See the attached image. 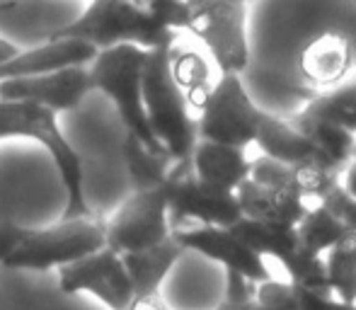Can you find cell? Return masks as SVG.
Here are the masks:
<instances>
[{
    "mask_svg": "<svg viewBox=\"0 0 356 310\" xmlns=\"http://www.w3.org/2000/svg\"><path fill=\"white\" fill-rule=\"evenodd\" d=\"M289 122L308 138V143L315 151V160H320L327 168L342 170V172L352 163L356 136L344 127H339L337 122H332L330 117H325L313 102L305 104Z\"/></svg>",
    "mask_w": 356,
    "mask_h": 310,
    "instance_id": "obj_15",
    "label": "cell"
},
{
    "mask_svg": "<svg viewBox=\"0 0 356 310\" xmlns=\"http://www.w3.org/2000/svg\"><path fill=\"white\" fill-rule=\"evenodd\" d=\"M49 39H80L97 51L119 44H134L150 51L172 47L177 42V32L165 27L158 17L131 0H90L80 17L58 27Z\"/></svg>",
    "mask_w": 356,
    "mask_h": 310,
    "instance_id": "obj_1",
    "label": "cell"
},
{
    "mask_svg": "<svg viewBox=\"0 0 356 310\" xmlns=\"http://www.w3.org/2000/svg\"><path fill=\"white\" fill-rule=\"evenodd\" d=\"M254 143L259 146L262 155H267V158L277 160L282 165H289V168L305 163V160H315V151L308 143V138L289 119H279L267 112H264L262 122H259Z\"/></svg>",
    "mask_w": 356,
    "mask_h": 310,
    "instance_id": "obj_19",
    "label": "cell"
},
{
    "mask_svg": "<svg viewBox=\"0 0 356 310\" xmlns=\"http://www.w3.org/2000/svg\"><path fill=\"white\" fill-rule=\"evenodd\" d=\"M354 310H356V306H354Z\"/></svg>",
    "mask_w": 356,
    "mask_h": 310,
    "instance_id": "obj_35",
    "label": "cell"
},
{
    "mask_svg": "<svg viewBox=\"0 0 356 310\" xmlns=\"http://www.w3.org/2000/svg\"><path fill=\"white\" fill-rule=\"evenodd\" d=\"M163 189L168 197L170 221H192L204 223V226L230 228L243 218L235 194L218 192L199 182L189 160H179L172 165Z\"/></svg>",
    "mask_w": 356,
    "mask_h": 310,
    "instance_id": "obj_10",
    "label": "cell"
},
{
    "mask_svg": "<svg viewBox=\"0 0 356 310\" xmlns=\"http://www.w3.org/2000/svg\"><path fill=\"white\" fill-rule=\"evenodd\" d=\"M187 252L170 233L168 240L153 245V247L138 250V252L122 254L127 274L131 279L134 296H145V293H158L168 274L179 262V257Z\"/></svg>",
    "mask_w": 356,
    "mask_h": 310,
    "instance_id": "obj_18",
    "label": "cell"
},
{
    "mask_svg": "<svg viewBox=\"0 0 356 310\" xmlns=\"http://www.w3.org/2000/svg\"><path fill=\"white\" fill-rule=\"evenodd\" d=\"M248 8L230 0H211L187 22L184 32L194 34L209 49L220 73H240L250 63L248 34H245Z\"/></svg>",
    "mask_w": 356,
    "mask_h": 310,
    "instance_id": "obj_9",
    "label": "cell"
},
{
    "mask_svg": "<svg viewBox=\"0 0 356 310\" xmlns=\"http://www.w3.org/2000/svg\"><path fill=\"white\" fill-rule=\"evenodd\" d=\"M58 288L68 296L90 293L109 310H124L134 298V286L122 254L109 247L95 250L58 269Z\"/></svg>",
    "mask_w": 356,
    "mask_h": 310,
    "instance_id": "obj_11",
    "label": "cell"
},
{
    "mask_svg": "<svg viewBox=\"0 0 356 310\" xmlns=\"http://www.w3.org/2000/svg\"><path fill=\"white\" fill-rule=\"evenodd\" d=\"M354 61L352 42L342 32H323L300 54V71L305 80L320 88H334L349 76Z\"/></svg>",
    "mask_w": 356,
    "mask_h": 310,
    "instance_id": "obj_17",
    "label": "cell"
},
{
    "mask_svg": "<svg viewBox=\"0 0 356 310\" xmlns=\"http://www.w3.org/2000/svg\"><path fill=\"white\" fill-rule=\"evenodd\" d=\"M170 233L184 250H192V252L204 254L207 259H213L220 267H225V272L243 274L254 284L267 282L272 277L267 264H264V257L252 252L233 233V228L204 226V223L192 221H170Z\"/></svg>",
    "mask_w": 356,
    "mask_h": 310,
    "instance_id": "obj_12",
    "label": "cell"
},
{
    "mask_svg": "<svg viewBox=\"0 0 356 310\" xmlns=\"http://www.w3.org/2000/svg\"><path fill=\"white\" fill-rule=\"evenodd\" d=\"M92 92L88 66H71L61 71L44 73L29 78L0 80V99L8 102H32L54 114L71 112L80 107L88 95Z\"/></svg>",
    "mask_w": 356,
    "mask_h": 310,
    "instance_id": "obj_13",
    "label": "cell"
},
{
    "mask_svg": "<svg viewBox=\"0 0 356 310\" xmlns=\"http://www.w3.org/2000/svg\"><path fill=\"white\" fill-rule=\"evenodd\" d=\"M325 274L332 298L356 306V231H347L325 252Z\"/></svg>",
    "mask_w": 356,
    "mask_h": 310,
    "instance_id": "obj_22",
    "label": "cell"
},
{
    "mask_svg": "<svg viewBox=\"0 0 356 310\" xmlns=\"http://www.w3.org/2000/svg\"><path fill=\"white\" fill-rule=\"evenodd\" d=\"M342 187H344V192L349 194L352 199H356V160H352V163L344 168V172H342Z\"/></svg>",
    "mask_w": 356,
    "mask_h": 310,
    "instance_id": "obj_32",
    "label": "cell"
},
{
    "mask_svg": "<svg viewBox=\"0 0 356 310\" xmlns=\"http://www.w3.org/2000/svg\"><path fill=\"white\" fill-rule=\"evenodd\" d=\"M264 112L252 102L243 80L235 73H223L199 107L197 136L202 141L248 148L254 143Z\"/></svg>",
    "mask_w": 356,
    "mask_h": 310,
    "instance_id": "obj_7",
    "label": "cell"
},
{
    "mask_svg": "<svg viewBox=\"0 0 356 310\" xmlns=\"http://www.w3.org/2000/svg\"><path fill=\"white\" fill-rule=\"evenodd\" d=\"M170 238V209L165 189L134 192L104 218V247L119 254L138 252Z\"/></svg>",
    "mask_w": 356,
    "mask_h": 310,
    "instance_id": "obj_8",
    "label": "cell"
},
{
    "mask_svg": "<svg viewBox=\"0 0 356 310\" xmlns=\"http://www.w3.org/2000/svg\"><path fill=\"white\" fill-rule=\"evenodd\" d=\"M97 49L80 39H49L47 44L29 51H17L0 63V80L44 76L71 66H90Z\"/></svg>",
    "mask_w": 356,
    "mask_h": 310,
    "instance_id": "obj_14",
    "label": "cell"
},
{
    "mask_svg": "<svg viewBox=\"0 0 356 310\" xmlns=\"http://www.w3.org/2000/svg\"><path fill=\"white\" fill-rule=\"evenodd\" d=\"M216 310H262V308L254 301V296H248V298H223Z\"/></svg>",
    "mask_w": 356,
    "mask_h": 310,
    "instance_id": "obj_31",
    "label": "cell"
},
{
    "mask_svg": "<svg viewBox=\"0 0 356 310\" xmlns=\"http://www.w3.org/2000/svg\"><path fill=\"white\" fill-rule=\"evenodd\" d=\"M352 160H356V146H354V158Z\"/></svg>",
    "mask_w": 356,
    "mask_h": 310,
    "instance_id": "obj_34",
    "label": "cell"
},
{
    "mask_svg": "<svg viewBox=\"0 0 356 310\" xmlns=\"http://www.w3.org/2000/svg\"><path fill=\"white\" fill-rule=\"evenodd\" d=\"M104 247V218L85 213L75 218H61L54 226L17 228V243L3 262L8 269H61L95 250Z\"/></svg>",
    "mask_w": 356,
    "mask_h": 310,
    "instance_id": "obj_4",
    "label": "cell"
},
{
    "mask_svg": "<svg viewBox=\"0 0 356 310\" xmlns=\"http://www.w3.org/2000/svg\"><path fill=\"white\" fill-rule=\"evenodd\" d=\"M254 301L262 310H354V306H347L332 296L310 291L289 279L282 282L272 277L254 286Z\"/></svg>",
    "mask_w": 356,
    "mask_h": 310,
    "instance_id": "obj_20",
    "label": "cell"
},
{
    "mask_svg": "<svg viewBox=\"0 0 356 310\" xmlns=\"http://www.w3.org/2000/svg\"><path fill=\"white\" fill-rule=\"evenodd\" d=\"M310 102L332 122H337L339 127H344L347 131H352L356 136V76L344 78L342 83H337L334 88H330L327 92L318 95Z\"/></svg>",
    "mask_w": 356,
    "mask_h": 310,
    "instance_id": "obj_26",
    "label": "cell"
},
{
    "mask_svg": "<svg viewBox=\"0 0 356 310\" xmlns=\"http://www.w3.org/2000/svg\"><path fill=\"white\" fill-rule=\"evenodd\" d=\"M124 310H170V308L158 291V293H145V296H134L131 303Z\"/></svg>",
    "mask_w": 356,
    "mask_h": 310,
    "instance_id": "obj_30",
    "label": "cell"
},
{
    "mask_svg": "<svg viewBox=\"0 0 356 310\" xmlns=\"http://www.w3.org/2000/svg\"><path fill=\"white\" fill-rule=\"evenodd\" d=\"M320 204H325V206L342 221V226L347 228V231H356V199H352L344 192L342 182H339Z\"/></svg>",
    "mask_w": 356,
    "mask_h": 310,
    "instance_id": "obj_29",
    "label": "cell"
},
{
    "mask_svg": "<svg viewBox=\"0 0 356 310\" xmlns=\"http://www.w3.org/2000/svg\"><path fill=\"white\" fill-rule=\"evenodd\" d=\"M282 267L289 274V282L298 284L303 288H310V291H318L323 296H332L327 284V274H325L323 257H310V254L298 250V252H293L291 257L284 259Z\"/></svg>",
    "mask_w": 356,
    "mask_h": 310,
    "instance_id": "obj_28",
    "label": "cell"
},
{
    "mask_svg": "<svg viewBox=\"0 0 356 310\" xmlns=\"http://www.w3.org/2000/svg\"><path fill=\"white\" fill-rule=\"evenodd\" d=\"M192 172L199 182L218 192H233L250 177L252 160L245 155V148L225 146V143L202 141L199 138L189 155Z\"/></svg>",
    "mask_w": 356,
    "mask_h": 310,
    "instance_id": "obj_16",
    "label": "cell"
},
{
    "mask_svg": "<svg viewBox=\"0 0 356 310\" xmlns=\"http://www.w3.org/2000/svg\"><path fill=\"white\" fill-rule=\"evenodd\" d=\"M291 174H293V184L298 187V192L303 194L305 199H318L323 202L339 182H342V170H334L323 165L320 160H305V163H298L291 168Z\"/></svg>",
    "mask_w": 356,
    "mask_h": 310,
    "instance_id": "obj_27",
    "label": "cell"
},
{
    "mask_svg": "<svg viewBox=\"0 0 356 310\" xmlns=\"http://www.w3.org/2000/svg\"><path fill=\"white\" fill-rule=\"evenodd\" d=\"M145 58H148V49L134 47V44L99 49L88 66L90 85H92V90H97V92L107 95L112 99L127 133L136 136L150 151L165 153V148L150 133L143 109L141 83Z\"/></svg>",
    "mask_w": 356,
    "mask_h": 310,
    "instance_id": "obj_5",
    "label": "cell"
},
{
    "mask_svg": "<svg viewBox=\"0 0 356 310\" xmlns=\"http://www.w3.org/2000/svg\"><path fill=\"white\" fill-rule=\"evenodd\" d=\"M235 202L240 216L264 226L296 228L308 211L305 197L293 184L291 168L267 155L252 160L250 177L235 189Z\"/></svg>",
    "mask_w": 356,
    "mask_h": 310,
    "instance_id": "obj_6",
    "label": "cell"
},
{
    "mask_svg": "<svg viewBox=\"0 0 356 310\" xmlns=\"http://www.w3.org/2000/svg\"><path fill=\"white\" fill-rule=\"evenodd\" d=\"M124 160H127L129 177H131L134 192L141 189H163L170 177L175 160L168 153L150 151L136 136L127 133L124 138Z\"/></svg>",
    "mask_w": 356,
    "mask_h": 310,
    "instance_id": "obj_21",
    "label": "cell"
},
{
    "mask_svg": "<svg viewBox=\"0 0 356 310\" xmlns=\"http://www.w3.org/2000/svg\"><path fill=\"white\" fill-rule=\"evenodd\" d=\"M15 54H17V47H15L13 42H8V39L0 37V63L8 61V58L15 56Z\"/></svg>",
    "mask_w": 356,
    "mask_h": 310,
    "instance_id": "obj_33",
    "label": "cell"
},
{
    "mask_svg": "<svg viewBox=\"0 0 356 310\" xmlns=\"http://www.w3.org/2000/svg\"><path fill=\"white\" fill-rule=\"evenodd\" d=\"M233 228V233L248 245L252 252H257L259 257H274L279 262H284L286 257H291L293 252H298V238H296V228L286 226H264L257 221H248L240 218Z\"/></svg>",
    "mask_w": 356,
    "mask_h": 310,
    "instance_id": "obj_24",
    "label": "cell"
},
{
    "mask_svg": "<svg viewBox=\"0 0 356 310\" xmlns=\"http://www.w3.org/2000/svg\"><path fill=\"white\" fill-rule=\"evenodd\" d=\"M170 71H172L175 83L179 85V90L187 97V104L192 107H202L204 97L211 90V73L209 66L197 51H175L172 47V58H170Z\"/></svg>",
    "mask_w": 356,
    "mask_h": 310,
    "instance_id": "obj_25",
    "label": "cell"
},
{
    "mask_svg": "<svg viewBox=\"0 0 356 310\" xmlns=\"http://www.w3.org/2000/svg\"><path fill=\"white\" fill-rule=\"evenodd\" d=\"M175 47V44H172ZM172 47L150 49L143 66V109L150 133L165 148V153L179 163L189 160L197 136V119L189 114V104L170 71Z\"/></svg>",
    "mask_w": 356,
    "mask_h": 310,
    "instance_id": "obj_2",
    "label": "cell"
},
{
    "mask_svg": "<svg viewBox=\"0 0 356 310\" xmlns=\"http://www.w3.org/2000/svg\"><path fill=\"white\" fill-rule=\"evenodd\" d=\"M0 138H32L42 143L56 165L61 182L66 187V209L61 218H75L90 213L85 199V170L83 158L63 136L58 127V114L32 102H8L0 99Z\"/></svg>",
    "mask_w": 356,
    "mask_h": 310,
    "instance_id": "obj_3",
    "label": "cell"
},
{
    "mask_svg": "<svg viewBox=\"0 0 356 310\" xmlns=\"http://www.w3.org/2000/svg\"><path fill=\"white\" fill-rule=\"evenodd\" d=\"M354 3H356V0H354Z\"/></svg>",
    "mask_w": 356,
    "mask_h": 310,
    "instance_id": "obj_36",
    "label": "cell"
},
{
    "mask_svg": "<svg viewBox=\"0 0 356 310\" xmlns=\"http://www.w3.org/2000/svg\"><path fill=\"white\" fill-rule=\"evenodd\" d=\"M344 233H347V228L342 226V221L320 202L315 206H308V211L303 213V218L296 226L298 250L310 254V257H325V252Z\"/></svg>",
    "mask_w": 356,
    "mask_h": 310,
    "instance_id": "obj_23",
    "label": "cell"
}]
</instances>
